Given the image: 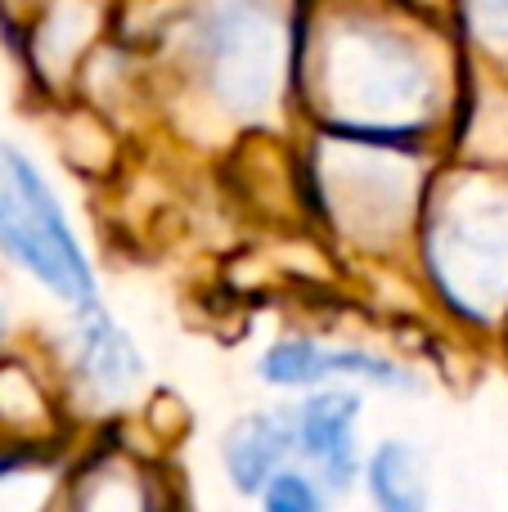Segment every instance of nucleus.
<instances>
[{
    "label": "nucleus",
    "mask_w": 508,
    "mask_h": 512,
    "mask_svg": "<svg viewBox=\"0 0 508 512\" xmlns=\"http://www.w3.org/2000/svg\"><path fill=\"white\" fill-rule=\"evenodd\" d=\"M360 396L351 387H320L293 409L297 454L329 490H347L360 472Z\"/></svg>",
    "instance_id": "8"
},
{
    "label": "nucleus",
    "mask_w": 508,
    "mask_h": 512,
    "mask_svg": "<svg viewBox=\"0 0 508 512\" xmlns=\"http://www.w3.org/2000/svg\"><path fill=\"white\" fill-rule=\"evenodd\" d=\"M5 328H9V310H5V297H0V342H5Z\"/></svg>",
    "instance_id": "14"
},
{
    "label": "nucleus",
    "mask_w": 508,
    "mask_h": 512,
    "mask_svg": "<svg viewBox=\"0 0 508 512\" xmlns=\"http://www.w3.org/2000/svg\"><path fill=\"white\" fill-rule=\"evenodd\" d=\"M414 248L450 310L495 319L508 306V180L486 167L432 171Z\"/></svg>",
    "instance_id": "4"
},
{
    "label": "nucleus",
    "mask_w": 508,
    "mask_h": 512,
    "mask_svg": "<svg viewBox=\"0 0 508 512\" xmlns=\"http://www.w3.org/2000/svg\"><path fill=\"white\" fill-rule=\"evenodd\" d=\"M459 113L450 36L419 0H297L293 122L437 149Z\"/></svg>",
    "instance_id": "1"
},
{
    "label": "nucleus",
    "mask_w": 508,
    "mask_h": 512,
    "mask_svg": "<svg viewBox=\"0 0 508 512\" xmlns=\"http://www.w3.org/2000/svg\"><path fill=\"white\" fill-rule=\"evenodd\" d=\"M365 490L374 512H428V477L410 441L374 445L365 463Z\"/></svg>",
    "instance_id": "10"
},
{
    "label": "nucleus",
    "mask_w": 508,
    "mask_h": 512,
    "mask_svg": "<svg viewBox=\"0 0 508 512\" xmlns=\"http://www.w3.org/2000/svg\"><path fill=\"white\" fill-rule=\"evenodd\" d=\"M459 14H464V32L477 45L508 50V0H459Z\"/></svg>",
    "instance_id": "13"
},
{
    "label": "nucleus",
    "mask_w": 508,
    "mask_h": 512,
    "mask_svg": "<svg viewBox=\"0 0 508 512\" xmlns=\"http://www.w3.org/2000/svg\"><path fill=\"white\" fill-rule=\"evenodd\" d=\"M68 512H158L153 490L131 463L104 459L77 481Z\"/></svg>",
    "instance_id": "11"
},
{
    "label": "nucleus",
    "mask_w": 508,
    "mask_h": 512,
    "mask_svg": "<svg viewBox=\"0 0 508 512\" xmlns=\"http://www.w3.org/2000/svg\"><path fill=\"white\" fill-rule=\"evenodd\" d=\"M293 149V176L306 207L338 239L365 252H387L414 239L423 194L432 180V149L392 140H356L333 131H302Z\"/></svg>",
    "instance_id": "3"
},
{
    "label": "nucleus",
    "mask_w": 508,
    "mask_h": 512,
    "mask_svg": "<svg viewBox=\"0 0 508 512\" xmlns=\"http://www.w3.org/2000/svg\"><path fill=\"white\" fill-rule=\"evenodd\" d=\"M0 261L59 297L63 306L99 301V279L72 216L41 162L14 140H0Z\"/></svg>",
    "instance_id": "5"
},
{
    "label": "nucleus",
    "mask_w": 508,
    "mask_h": 512,
    "mask_svg": "<svg viewBox=\"0 0 508 512\" xmlns=\"http://www.w3.org/2000/svg\"><path fill=\"white\" fill-rule=\"evenodd\" d=\"M68 364L86 391L99 400H126L144 378V360L135 337L108 315L104 301L90 306H72L68 324Z\"/></svg>",
    "instance_id": "7"
},
{
    "label": "nucleus",
    "mask_w": 508,
    "mask_h": 512,
    "mask_svg": "<svg viewBox=\"0 0 508 512\" xmlns=\"http://www.w3.org/2000/svg\"><path fill=\"white\" fill-rule=\"evenodd\" d=\"M167 45L185 95L216 122L248 140L293 126L297 0H185Z\"/></svg>",
    "instance_id": "2"
},
{
    "label": "nucleus",
    "mask_w": 508,
    "mask_h": 512,
    "mask_svg": "<svg viewBox=\"0 0 508 512\" xmlns=\"http://www.w3.org/2000/svg\"><path fill=\"white\" fill-rule=\"evenodd\" d=\"M261 512H324L320 481H311L306 472L284 468L261 490Z\"/></svg>",
    "instance_id": "12"
},
{
    "label": "nucleus",
    "mask_w": 508,
    "mask_h": 512,
    "mask_svg": "<svg viewBox=\"0 0 508 512\" xmlns=\"http://www.w3.org/2000/svg\"><path fill=\"white\" fill-rule=\"evenodd\" d=\"M261 382L270 387H338V382H365V387L405 391L414 387V373L383 351L347 342H320V337H279L266 346L257 364Z\"/></svg>",
    "instance_id": "6"
},
{
    "label": "nucleus",
    "mask_w": 508,
    "mask_h": 512,
    "mask_svg": "<svg viewBox=\"0 0 508 512\" xmlns=\"http://www.w3.org/2000/svg\"><path fill=\"white\" fill-rule=\"evenodd\" d=\"M221 454L234 490L239 495H261L270 486V477H279L288 468V459L297 454L293 409H261V414L239 418L225 436Z\"/></svg>",
    "instance_id": "9"
}]
</instances>
